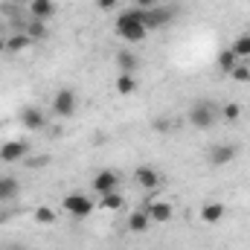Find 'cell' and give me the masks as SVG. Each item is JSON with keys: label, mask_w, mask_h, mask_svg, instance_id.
Segmentation results:
<instances>
[{"label": "cell", "mask_w": 250, "mask_h": 250, "mask_svg": "<svg viewBox=\"0 0 250 250\" xmlns=\"http://www.w3.org/2000/svg\"><path fill=\"white\" fill-rule=\"evenodd\" d=\"M32 215H35L38 224H53V221H56V209H50V207H38Z\"/></svg>", "instance_id": "603a6c76"}, {"label": "cell", "mask_w": 250, "mask_h": 250, "mask_svg": "<svg viewBox=\"0 0 250 250\" xmlns=\"http://www.w3.org/2000/svg\"><path fill=\"white\" fill-rule=\"evenodd\" d=\"M117 35L131 41V44H137V41H143L148 35V29L143 23V9H131V12H123L117 18Z\"/></svg>", "instance_id": "6da1fadb"}, {"label": "cell", "mask_w": 250, "mask_h": 250, "mask_svg": "<svg viewBox=\"0 0 250 250\" xmlns=\"http://www.w3.org/2000/svg\"><path fill=\"white\" fill-rule=\"evenodd\" d=\"M218 120H221V108H218L212 99H198V102L189 108V123L195 125V128H201V131L212 128Z\"/></svg>", "instance_id": "7a4b0ae2"}, {"label": "cell", "mask_w": 250, "mask_h": 250, "mask_svg": "<svg viewBox=\"0 0 250 250\" xmlns=\"http://www.w3.org/2000/svg\"><path fill=\"white\" fill-rule=\"evenodd\" d=\"M221 117L230 120V123H236V120L242 117V105H239V102H224V105H221Z\"/></svg>", "instance_id": "ffe728a7"}, {"label": "cell", "mask_w": 250, "mask_h": 250, "mask_svg": "<svg viewBox=\"0 0 250 250\" xmlns=\"http://www.w3.org/2000/svg\"><path fill=\"white\" fill-rule=\"evenodd\" d=\"M146 212H148V218H151V221L166 224V221H172L175 207H172L169 201H148V204H146Z\"/></svg>", "instance_id": "52a82bcc"}, {"label": "cell", "mask_w": 250, "mask_h": 250, "mask_svg": "<svg viewBox=\"0 0 250 250\" xmlns=\"http://www.w3.org/2000/svg\"><path fill=\"white\" fill-rule=\"evenodd\" d=\"M175 21V9H143V23H146V29L151 32V29H160V26H166V23H172Z\"/></svg>", "instance_id": "5b68a950"}, {"label": "cell", "mask_w": 250, "mask_h": 250, "mask_svg": "<svg viewBox=\"0 0 250 250\" xmlns=\"http://www.w3.org/2000/svg\"><path fill=\"white\" fill-rule=\"evenodd\" d=\"M148 224H151V218H148L146 209H137V212L128 215V230H131V233H146Z\"/></svg>", "instance_id": "9a60e30c"}, {"label": "cell", "mask_w": 250, "mask_h": 250, "mask_svg": "<svg viewBox=\"0 0 250 250\" xmlns=\"http://www.w3.org/2000/svg\"><path fill=\"white\" fill-rule=\"evenodd\" d=\"M29 38H32V41H35V38H47L44 21H32V23H29Z\"/></svg>", "instance_id": "cb8c5ba5"}, {"label": "cell", "mask_w": 250, "mask_h": 250, "mask_svg": "<svg viewBox=\"0 0 250 250\" xmlns=\"http://www.w3.org/2000/svg\"><path fill=\"white\" fill-rule=\"evenodd\" d=\"M29 47H32L29 32H18V35H9V38H6V53H9V56L23 53V50H29Z\"/></svg>", "instance_id": "7c38bea8"}, {"label": "cell", "mask_w": 250, "mask_h": 250, "mask_svg": "<svg viewBox=\"0 0 250 250\" xmlns=\"http://www.w3.org/2000/svg\"><path fill=\"white\" fill-rule=\"evenodd\" d=\"M117 64H120V73H134L137 70V59H134V53H120L117 56Z\"/></svg>", "instance_id": "d6986e66"}, {"label": "cell", "mask_w": 250, "mask_h": 250, "mask_svg": "<svg viewBox=\"0 0 250 250\" xmlns=\"http://www.w3.org/2000/svg\"><path fill=\"white\" fill-rule=\"evenodd\" d=\"M230 76H233L236 82H250V70H248V67H245L242 62H239L236 67H233V70H230Z\"/></svg>", "instance_id": "d4e9b609"}, {"label": "cell", "mask_w": 250, "mask_h": 250, "mask_svg": "<svg viewBox=\"0 0 250 250\" xmlns=\"http://www.w3.org/2000/svg\"><path fill=\"white\" fill-rule=\"evenodd\" d=\"M125 204L123 195H117V192H108V195H102V209H120Z\"/></svg>", "instance_id": "7402d4cb"}, {"label": "cell", "mask_w": 250, "mask_h": 250, "mask_svg": "<svg viewBox=\"0 0 250 250\" xmlns=\"http://www.w3.org/2000/svg\"><path fill=\"white\" fill-rule=\"evenodd\" d=\"M134 178H137V184H140V187L148 189V192H151V189H157V184H160V175H157L151 166H140V169L134 172Z\"/></svg>", "instance_id": "8fae6325"}, {"label": "cell", "mask_w": 250, "mask_h": 250, "mask_svg": "<svg viewBox=\"0 0 250 250\" xmlns=\"http://www.w3.org/2000/svg\"><path fill=\"white\" fill-rule=\"evenodd\" d=\"M0 53H6V41L3 38H0Z\"/></svg>", "instance_id": "83f0119b"}, {"label": "cell", "mask_w": 250, "mask_h": 250, "mask_svg": "<svg viewBox=\"0 0 250 250\" xmlns=\"http://www.w3.org/2000/svg\"><path fill=\"white\" fill-rule=\"evenodd\" d=\"M134 3H137V9H154L160 0H134Z\"/></svg>", "instance_id": "484cf974"}, {"label": "cell", "mask_w": 250, "mask_h": 250, "mask_svg": "<svg viewBox=\"0 0 250 250\" xmlns=\"http://www.w3.org/2000/svg\"><path fill=\"white\" fill-rule=\"evenodd\" d=\"M18 178H12V175H0V201H12L15 195H18Z\"/></svg>", "instance_id": "2e32d148"}, {"label": "cell", "mask_w": 250, "mask_h": 250, "mask_svg": "<svg viewBox=\"0 0 250 250\" xmlns=\"http://www.w3.org/2000/svg\"><path fill=\"white\" fill-rule=\"evenodd\" d=\"M201 218H204L207 224H218V221L224 218V204H221V201L204 204V207H201Z\"/></svg>", "instance_id": "4fadbf2b"}, {"label": "cell", "mask_w": 250, "mask_h": 250, "mask_svg": "<svg viewBox=\"0 0 250 250\" xmlns=\"http://www.w3.org/2000/svg\"><path fill=\"white\" fill-rule=\"evenodd\" d=\"M64 212H70L73 218H87L93 212V201L87 195L70 192V195H64Z\"/></svg>", "instance_id": "277c9868"}, {"label": "cell", "mask_w": 250, "mask_h": 250, "mask_svg": "<svg viewBox=\"0 0 250 250\" xmlns=\"http://www.w3.org/2000/svg\"><path fill=\"white\" fill-rule=\"evenodd\" d=\"M236 157H239V146H233V143H224V146H212L209 148V163L212 166H227Z\"/></svg>", "instance_id": "8992f818"}, {"label": "cell", "mask_w": 250, "mask_h": 250, "mask_svg": "<svg viewBox=\"0 0 250 250\" xmlns=\"http://www.w3.org/2000/svg\"><path fill=\"white\" fill-rule=\"evenodd\" d=\"M26 143H21V140H9V143H3L0 146V160H6V163H15V160H21V157H26Z\"/></svg>", "instance_id": "9c48e42d"}, {"label": "cell", "mask_w": 250, "mask_h": 250, "mask_svg": "<svg viewBox=\"0 0 250 250\" xmlns=\"http://www.w3.org/2000/svg\"><path fill=\"white\" fill-rule=\"evenodd\" d=\"M117 187H120V175L111 172V169H105V172H99V175L93 178V192H99V195L117 192Z\"/></svg>", "instance_id": "ba28073f"}, {"label": "cell", "mask_w": 250, "mask_h": 250, "mask_svg": "<svg viewBox=\"0 0 250 250\" xmlns=\"http://www.w3.org/2000/svg\"><path fill=\"white\" fill-rule=\"evenodd\" d=\"M76 108H79V96H76V90H70V87L56 90V96H53V114H56V117H73Z\"/></svg>", "instance_id": "3957f363"}, {"label": "cell", "mask_w": 250, "mask_h": 250, "mask_svg": "<svg viewBox=\"0 0 250 250\" xmlns=\"http://www.w3.org/2000/svg\"><path fill=\"white\" fill-rule=\"evenodd\" d=\"M21 123L26 125V128H32V131H41L47 120H44V114H41L38 108H23V111H21Z\"/></svg>", "instance_id": "5bb4252c"}, {"label": "cell", "mask_w": 250, "mask_h": 250, "mask_svg": "<svg viewBox=\"0 0 250 250\" xmlns=\"http://www.w3.org/2000/svg\"><path fill=\"white\" fill-rule=\"evenodd\" d=\"M239 59H245V56H250V35H239L236 41H233V47H230Z\"/></svg>", "instance_id": "44dd1931"}, {"label": "cell", "mask_w": 250, "mask_h": 250, "mask_svg": "<svg viewBox=\"0 0 250 250\" xmlns=\"http://www.w3.org/2000/svg\"><path fill=\"white\" fill-rule=\"evenodd\" d=\"M239 62H242V59H239V56H236L233 50H224V53L218 56V67H221L224 73H230V70H233V67H236Z\"/></svg>", "instance_id": "ac0fdd59"}, {"label": "cell", "mask_w": 250, "mask_h": 250, "mask_svg": "<svg viewBox=\"0 0 250 250\" xmlns=\"http://www.w3.org/2000/svg\"><path fill=\"white\" fill-rule=\"evenodd\" d=\"M96 3H99V9H102V12H111V9L117 6V0H96Z\"/></svg>", "instance_id": "4316f807"}, {"label": "cell", "mask_w": 250, "mask_h": 250, "mask_svg": "<svg viewBox=\"0 0 250 250\" xmlns=\"http://www.w3.org/2000/svg\"><path fill=\"white\" fill-rule=\"evenodd\" d=\"M137 90V79H134V73H120V79H117V93H134Z\"/></svg>", "instance_id": "e0dca14e"}, {"label": "cell", "mask_w": 250, "mask_h": 250, "mask_svg": "<svg viewBox=\"0 0 250 250\" xmlns=\"http://www.w3.org/2000/svg\"><path fill=\"white\" fill-rule=\"evenodd\" d=\"M29 12H32V21H47L56 15V0H32Z\"/></svg>", "instance_id": "30bf717a"}]
</instances>
